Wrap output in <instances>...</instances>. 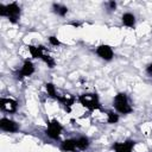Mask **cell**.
<instances>
[{"label":"cell","instance_id":"cell-1","mask_svg":"<svg viewBox=\"0 0 152 152\" xmlns=\"http://www.w3.org/2000/svg\"><path fill=\"white\" fill-rule=\"evenodd\" d=\"M78 100H80V102H81L84 107H87V108L90 109V110L100 108V103H99V101H97L96 94H84V95L80 96Z\"/></svg>","mask_w":152,"mask_h":152},{"label":"cell","instance_id":"cell-2","mask_svg":"<svg viewBox=\"0 0 152 152\" xmlns=\"http://www.w3.org/2000/svg\"><path fill=\"white\" fill-rule=\"evenodd\" d=\"M114 104H115V108L120 112V113H131L132 112V108L131 106L128 104V101H127V97L125 94H118L115 96V100H114Z\"/></svg>","mask_w":152,"mask_h":152},{"label":"cell","instance_id":"cell-3","mask_svg":"<svg viewBox=\"0 0 152 152\" xmlns=\"http://www.w3.org/2000/svg\"><path fill=\"white\" fill-rule=\"evenodd\" d=\"M61 131H62V126L59 125L58 121L53 120V121H51V122L49 124V128L46 129V134H48L50 138L57 139L58 135H59V133H61Z\"/></svg>","mask_w":152,"mask_h":152},{"label":"cell","instance_id":"cell-4","mask_svg":"<svg viewBox=\"0 0 152 152\" xmlns=\"http://www.w3.org/2000/svg\"><path fill=\"white\" fill-rule=\"evenodd\" d=\"M6 7H7V17L10 18V20L12 23H15L18 17H19V13H20V10H19L18 5L15 2H13V4H10Z\"/></svg>","mask_w":152,"mask_h":152},{"label":"cell","instance_id":"cell-5","mask_svg":"<svg viewBox=\"0 0 152 152\" xmlns=\"http://www.w3.org/2000/svg\"><path fill=\"white\" fill-rule=\"evenodd\" d=\"M96 52H97V55L101 58L107 59V61L112 59V57H113V51H112L110 46H108V45H101V46H99L97 50H96Z\"/></svg>","mask_w":152,"mask_h":152},{"label":"cell","instance_id":"cell-6","mask_svg":"<svg viewBox=\"0 0 152 152\" xmlns=\"http://www.w3.org/2000/svg\"><path fill=\"white\" fill-rule=\"evenodd\" d=\"M134 146V141H125V142H116L114 145V150L116 152H132V147Z\"/></svg>","mask_w":152,"mask_h":152},{"label":"cell","instance_id":"cell-7","mask_svg":"<svg viewBox=\"0 0 152 152\" xmlns=\"http://www.w3.org/2000/svg\"><path fill=\"white\" fill-rule=\"evenodd\" d=\"M0 107L7 112H14L17 109V102L13 100H10V99H1L0 100Z\"/></svg>","mask_w":152,"mask_h":152},{"label":"cell","instance_id":"cell-8","mask_svg":"<svg viewBox=\"0 0 152 152\" xmlns=\"http://www.w3.org/2000/svg\"><path fill=\"white\" fill-rule=\"evenodd\" d=\"M0 127L4 129V131H7V132H15L18 129V126L14 121L12 120H8V119H1L0 121Z\"/></svg>","mask_w":152,"mask_h":152},{"label":"cell","instance_id":"cell-9","mask_svg":"<svg viewBox=\"0 0 152 152\" xmlns=\"http://www.w3.org/2000/svg\"><path fill=\"white\" fill-rule=\"evenodd\" d=\"M34 71V68L32 65V63L30 61H26L21 68V71H20V77H24V76H30L32 72Z\"/></svg>","mask_w":152,"mask_h":152},{"label":"cell","instance_id":"cell-10","mask_svg":"<svg viewBox=\"0 0 152 152\" xmlns=\"http://www.w3.org/2000/svg\"><path fill=\"white\" fill-rule=\"evenodd\" d=\"M43 50H44V48L43 46H38V48H36V46H28V51H30V53L32 55V57H34V58H42V56H43Z\"/></svg>","mask_w":152,"mask_h":152},{"label":"cell","instance_id":"cell-11","mask_svg":"<svg viewBox=\"0 0 152 152\" xmlns=\"http://www.w3.org/2000/svg\"><path fill=\"white\" fill-rule=\"evenodd\" d=\"M122 23L126 26H133L134 25V17L131 13H125L122 15Z\"/></svg>","mask_w":152,"mask_h":152},{"label":"cell","instance_id":"cell-12","mask_svg":"<svg viewBox=\"0 0 152 152\" xmlns=\"http://www.w3.org/2000/svg\"><path fill=\"white\" fill-rule=\"evenodd\" d=\"M62 147L65 151H74L76 147V141L75 140H65V141H63Z\"/></svg>","mask_w":152,"mask_h":152},{"label":"cell","instance_id":"cell-13","mask_svg":"<svg viewBox=\"0 0 152 152\" xmlns=\"http://www.w3.org/2000/svg\"><path fill=\"white\" fill-rule=\"evenodd\" d=\"M89 142H88V139L87 138H80L77 141H76V146L81 150H84L86 147H88Z\"/></svg>","mask_w":152,"mask_h":152},{"label":"cell","instance_id":"cell-14","mask_svg":"<svg viewBox=\"0 0 152 152\" xmlns=\"http://www.w3.org/2000/svg\"><path fill=\"white\" fill-rule=\"evenodd\" d=\"M46 90H48V93L50 94L51 97L57 99V96H56V91H55V86H53L52 83H46Z\"/></svg>","mask_w":152,"mask_h":152},{"label":"cell","instance_id":"cell-15","mask_svg":"<svg viewBox=\"0 0 152 152\" xmlns=\"http://www.w3.org/2000/svg\"><path fill=\"white\" fill-rule=\"evenodd\" d=\"M42 59L48 64V66H50V68H53V65H55V62H53V59L50 57V56H45V55H43L42 56Z\"/></svg>","mask_w":152,"mask_h":152},{"label":"cell","instance_id":"cell-16","mask_svg":"<svg viewBox=\"0 0 152 152\" xmlns=\"http://www.w3.org/2000/svg\"><path fill=\"white\" fill-rule=\"evenodd\" d=\"M107 115H108V122H109V124H114V122H116V121L119 120L118 115L114 114V113H112V112H109Z\"/></svg>","mask_w":152,"mask_h":152},{"label":"cell","instance_id":"cell-17","mask_svg":"<svg viewBox=\"0 0 152 152\" xmlns=\"http://www.w3.org/2000/svg\"><path fill=\"white\" fill-rule=\"evenodd\" d=\"M55 8H56V12H58L61 15H64L68 11L66 7H62V6H58V5H55Z\"/></svg>","mask_w":152,"mask_h":152},{"label":"cell","instance_id":"cell-18","mask_svg":"<svg viewBox=\"0 0 152 152\" xmlns=\"http://www.w3.org/2000/svg\"><path fill=\"white\" fill-rule=\"evenodd\" d=\"M49 40H50V43H51L52 45H59V40H58L56 37H50Z\"/></svg>","mask_w":152,"mask_h":152},{"label":"cell","instance_id":"cell-19","mask_svg":"<svg viewBox=\"0 0 152 152\" xmlns=\"http://www.w3.org/2000/svg\"><path fill=\"white\" fill-rule=\"evenodd\" d=\"M110 7L112 8H115V2L114 1H110Z\"/></svg>","mask_w":152,"mask_h":152},{"label":"cell","instance_id":"cell-20","mask_svg":"<svg viewBox=\"0 0 152 152\" xmlns=\"http://www.w3.org/2000/svg\"><path fill=\"white\" fill-rule=\"evenodd\" d=\"M148 71H150V72H151V74H152V64H151V65H150V66H148Z\"/></svg>","mask_w":152,"mask_h":152}]
</instances>
